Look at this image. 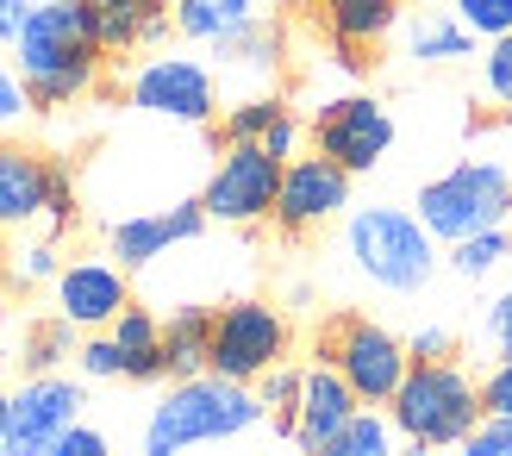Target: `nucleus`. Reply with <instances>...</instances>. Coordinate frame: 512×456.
Instances as JSON below:
<instances>
[{
    "mask_svg": "<svg viewBox=\"0 0 512 456\" xmlns=\"http://www.w3.org/2000/svg\"><path fill=\"white\" fill-rule=\"evenodd\" d=\"M19 75L32 88V113H57L100 82V19L94 0H38L13 44Z\"/></svg>",
    "mask_w": 512,
    "mask_h": 456,
    "instance_id": "obj_1",
    "label": "nucleus"
},
{
    "mask_svg": "<svg viewBox=\"0 0 512 456\" xmlns=\"http://www.w3.org/2000/svg\"><path fill=\"white\" fill-rule=\"evenodd\" d=\"M388 419L406 444V456H431V450H456L488 425L481 407V382H469L456 363H413L400 394L388 400Z\"/></svg>",
    "mask_w": 512,
    "mask_h": 456,
    "instance_id": "obj_2",
    "label": "nucleus"
},
{
    "mask_svg": "<svg viewBox=\"0 0 512 456\" xmlns=\"http://www.w3.org/2000/svg\"><path fill=\"white\" fill-rule=\"evenodd\" d=\"M263 394L244 382H225V375H194V382H175L157 413L144 425V456H182L194 444H219L238 438L250 425H263Z\"/></svg>",
    "mask_w": 512,
    "mask_h": 456,
    "instance_id": "obj_3",
    "label": "nucleus"
},
{
    "mask_svg": "<svg viewBox=\"0 0 512 456\" xmlns=\"http://www.w3.org/2000/svg\"><path fill=\"white\" fill-rule=\"evenodd\" d=\"M350 263L363 282H375L381 294H419L431 288L438 275V238L419 225V213H400V207H363L350 213Z\"/></svg>",
    "mask_w": 512,
    "mask_h": 456,
    "instance_id": "obj_4",
    "label": "nucleus"
},
{
    "mask_svg": "<svg viewBox=\"0 0 512 456\" xmlns=\"http://www.w3.org/2000/svg\"><path fill=\"white\" fill-rule=\"evenodd\" d=\"M419 225L438 244H463L475 232H494V225H512V175L506 163H456L450 175L419 188Z\"/></svg>",
    "mask_w": 512,
    "mask_h": 456,
    "instance_id": "obj_5",
    "label": "nucleus"
},
{
    "mask_svg": "<svg viewBox=\"0 0 512 456\" xmlns=\"http://www.w3.org/2000/svg\"><path fill=\"white\" fill-rule=\"evenodd\" d=\"M319 357L356 388V400H363V407H388V400L400 394V382H406V369H413V350H406V338H394L388 325H375V319H338V325L325 332Z\"/></svg>",
    "mask_w": 512,
    "mask_h": 456,
    "instance_id": "obj_6",
    "label": "nucleus"
},
{
    "mask_svg": "<svg viewBox=\"0 0 512 456\" xmlns=\"http://www.w3.org/2000/svg\"><path fill=\"white\" fill-rule=\"evenodd\" d=\"M288 357V319L269 300H232L213 313V350H207V375L256 388L263 375Z\"/></svg>",
    "mask_w": 512,
    "mask_h": 456,
    "instance_id": "obj_7",
    "label": "nucleus"
},
{
    "mask_svg": "<svg viewBox=\"0 0 512 456\" xmlns=\"http://www.w3.org/2000/svg\"><path fill=\"white\" fill-rule=\"evenodd\" d=\"M281 157H269L263 144H225V157L207 175V194L200 207L219 225H256L275 213V194H281Z\"/></svg>",
    "mask_w": 512,
    "mask_h": 456,
    "instance_id": "obj_8",
    "label": "nucleus"
},
{
    "mask_svg": "<svg viewBox=\"0 0 512 456\" xmlns=\"http://www.w3.org/2000/svg\"><path fill=\"white\" fill-rule=\"evenodd\" d=\"M313 150L350 175H369L394 150V113L375 94H338L313 113Z\"/></svg>",
    "mask_w": 512,
    "mask_h": 456,
    "instance_id": "obj_9",
    "label": "nucleus"
},
{
    "mask_svg": "<svg viewBox=\"0 0 512 456\" xmlns=\"http://www.w3.org/2000/svg\"><path fill=\"white\" fill-rule=\"evenodd\" d=\"M69 425H82V388L69 375H25L7 400V456H50Z\"/></svg>",
    "mask_w": 512,
    "mask_h": 456,
    "instance_id": "obj_10",
    "label": "nucleus"
},
{
    "mask_svg": "<svg viewBox=\"0 0 512 456\" xmlns=\"http://www.w3.org/2000/svg\"><path fill=\"white\" fill-rule=\"evenodd\" d=\"M132 107L175 119V125H207L219 113V82H213V69L194 63V57H150L132 75Z\"/></svg>",
    "mask_w": 512,
    "mask_h": 456,
    "instance_id": "obj_11",
    "label": "nucleus"
},
{
    "mask_svg": "<svg viewBox=\"0 0 512 456\" xmlns=\"http://www.w3.org/2000/svg\"><path fill=\"white\" fill-rule=\"evenodd\" d=\"M350 207V169H338L331 157H288V169H281V194H275V225L288 238H306L319 232L325 219H338Z\"/></svg>",
    "mask_w": 512,
    "mask_h": 456,
    "instance_id": "obj_12",
    "label": "nucleus"
},
{
    "mask_svg": "<svg viewBox=\"0 0 512 456\" xmlns=\"http://www.w3.org/2000/svg\"><path fill=\"white\" fill-rule=\"evenodd\" d=\"M132 307V288H125V269L107 257H75L57 269V313L75 332H107V325Z\"/></svg>",
    "mask_w": 512,
    "mask_h": 456,
    "instance_id": "obj_13",
    "label": "nucleus"
},
{
    "mask_svg": "<svg viewBox=\"0 0 512 456\" xmlns=\"http://www.w3.org/2000/svg\"><path fill=\"white\" fill-rule=\"evenodd\" d=\"M207 232V207L200 200H182L169 213H132L113 225V257L119 269H150L157 257H169V244H188Z\"/></svg>",
    "mask_w": 512,
    "mask_h": 456,
    "instance_id": "obj_14",
    "label": "nucleus"
},
{
    "mask_svg": "<svg viewBox=\"0 0 512 456\" xmlns=\"http://www.w3.org/2000/svg\"><path fill=\"white\" fill-rule=\"evenodd\" d=\"M363 413V400H356V388L344 382L331 363H319V369H306V388H300V425H294V444L306 450V456H319L331 438L344 432V425Z\"/></svg>",
    "mask_w": 512,
    "mask_h": 456,
    "instance_id": "obj_15",
    "label": "nucleus"
},
{
    "mask_svg": "<svg viewBox=\"0 0 512 456\" xmlns=\"http://www.w3.org/2000/svg\"><path fill=\"white\" fill-rule=\"evenodd\" d=\"M44 194H50V163L38 150L0 138V232L44 219Z\"/></svg>",
    "mask_w": 512,
    "mask_h": 456,
    "instance_id": "obj_16",
    "label": "nucleus"
},
{
    "mask_svg": "<svg viewBox=\"0 0 512 456\" xmlns=\"http://www.w3.org/2000/svg\"><path fill=\"white\" fill-rule=\"evenodd\" d=\"M94 19H100V50H107V57L157 44L175 25L169 0H94Z\"/></svg>",
    "mask_w": 512,
    "mask_h": 456,
    "instance_id": "obj_17",
    "label": "nucleus"
},
{
    "mask_svg": "<svg viewBox=\"0 0 512 456\" xmlns=\"http://www.w3.org/2000/svg\"><path fill=\"white\" fill-rule=\"evenodd\" d=\"M113 344L125 357V382H163L169 375V357H163V319L144 313V307H125L113 325Z\"/></svg>",
    "mask_w": 512,
    "mask_h": 456,
    "instance_id": "obj_18",
    "label": "nucleus"
},
{
    "mask_svg": "<svg viewBox=\"0 0 512 456\" xmlns=\"http://www.w3.org/2000/svg\"><path fill=\"white\" fill-rule=\"evenodd\" d=\"M213 57H219L225 75L269 82V75L281 69V32H275V25H263V19H250V25H238V32H225V38L213 44Z\"/></svg>",
    "mask_w": 512,
    "mask_h": 456,
    "instance_id": "obj_19",
    "label": "nucleus"
},
{
    "mask_svg": "<svg viewBox=\"0 0 512 456\" xmlns=\"http://www.w3.org/2000/svg\"><path fill=\"white\" fill-rule=\"evenodd\" d=\"M406 57L413 63H463V57H475V32L456 13H419L413 25H406Z\"/></svg>",
    "mask_w": 512,
    "mask_h": 456,
    "instance_id": "obj_20",
    "label": "nucleus"
},
{
    "mask_svg": "<svg viewBox=\"0 0 512 456\" xmlns=\"http://www.w3.org/2000/svg\"><path fill=\"white\" fill-rule=\"evenodd\" d=\"M207 350H213V313L207 307H182V313L163 325V357H169L175 382L207 375Z\"/></svg>",
    "mask_w": 512,
    "mask_h": 456,
    "instance_id": "obj_21",
    "label": "nucleus"
},
{
    "mask_svg": "<svg viewBox=\"0 0 512 456\" xmlns=\"http://www.w3.org/2000/svg\"><path fill=\"white\" fill-rule=\"evenodd\" d=\"M325 25L338 44L369 50L400 25V0H325Z\"/></svg>",
    "mask_w": 512,
    "mask_h": 456,
    "instance_id": "obj_22",
    "label": "nucleus"
},
{
    "mask_svg": "<svg viewBox=\"0 0 512 456\" xmlns=\"http://www.w3.org/2000/svg\"><path fill=\"white\" fill-rule=\"evenodd\" d=\"M256 19V0H175V32L200 38V44H219L225 32Z\"/></svg>",
    "mask_w": 512,
    "mask_h": 456,
    "instance_id": "obj_23",
    "label": "nucleus"
},
{
    "mask_svg": "<svg viewBox=\"0 0 512 456\" xmlns=\"http://www.w3.org/2000/svg\"><path fill=\"white\" fill-rule=\"evenodd\" d=\"M319 456H406V450H400L394 419H388V413H375V407H363L338 438L319 450Z\"/></svg>",
    "mask_w": 512,
    "mask_h": 456,
    "instance_id": "obj_24",
    "label": "nucleus"
},
{
    "mask_svg": "<svg viewBox=\"0 0 512 456\" xmlns=\"http://www.w3.org/2000/svg\"><path fill=\"white\" fill-rule=\"evenodd\" d=\"M288 113L281 107V94H244L225 107V125H219V144H263L269 138V125Z\"/></svg>",
    "mask_w": 512,
    "mask_h": 456,
    "instance_id": "obj_25",
    "label": "nucleus"
},
{
    "mask_svg": "<svg viewBox=\"0 0 512 456\" xmlns=\"http://www.w3.org/2000/svg\"><path fill=\"white\" fill-rule=\"evenodd\" d=\"M506 257H512V225H494V232H475V238H463V244H450L444 263L463 275V282H481V275H494Z\"/></svg>",
    "mask_w": 512,
    "mask_h": 456,
    "instance_id": "obj_26",
    "label": "nucleus"
},
{
    "mask_svg": "<svg viewBox=\"0 0 512 456\" xmlns=\"http://www.w3.org/2000/svg\"><path fill=\"white\" fill-rule=\"evenodd\" d=\"M63 357H75V325L57 313V319H44V325H32L25 332V375H57V363Z\"/></svg>",
    "mask_w": 512,
    "mask_h": 456,
    "instance_id": "obj_27",
    "label": "nucleus"
},
{
    "mask_svg": "<svg viewBox=\"0 0 512 456\" xmlns=\"http://www.w3.org/2000/svg\"><path fill=\"white\" fill-rule=\"evenodd\" d=\"M300 388H306V369H281V363L256 382V394H263V407H269L281 438H294V425H300Z\"/></svg>",
    "mask_w": 512,
    "mask_h": 456,
    "instance_id": "obj_28",
    "label": "nucleus"
},
{
    "mask_svg": "<svg viewBox=\"0 0 512 456\" xmlns=\"http://www.w3.org/2000/svg\"><path fill=\"white\" fill-rule=\"evenodd\" d=\"M456 19H463L475 38H488V44L512 38V0H456Z\"/></svg>",
    "mask_w": 512,
    "mask_h": 456,
    "instance_id": "obj_29",
    "label": "nucleus"
},
{
    "mask_svg": "<svg viewBox=\"0 0 512 456\" xmlns=\"http://www.w3.org/2000/svg\"><path fill=\"white\" fill-rule=\"evenodd\" d=\"M44 225H50V238H63L69 225H75V182H69V169L63 163H50V194H44Z\"/></svg>",
    "mask_w": 512,
    "mask_h": 456,
    "instance_id": "obj_30",
    "label": "nucleus"
},
{
    "mask_svg": "<svg viewBox=\"0 0 512 456\" xmlns=\"http://www.w3.org/2000/svg\"><path fill=\"white\" fill-rule=\"evenodd\" d=\"M13 282H57V244H25L13 257Z\"/></svg>",
    "mask_w": 512,
    "mask_h": 456,
    "instance_id": "obj_31",
    "label": "nucleus"
},
{
    "mask_svg": "<svg viewBox=\"0 0 512 456\" xmlns=\"http://www.w3.org/2000/svg\"><path fill=\"white\" fill-rule=\"evenodd\" d=\"M25 113H32V88H25L19 69L0 63V132H7V125H19Z\"/></svg>",
    "mask_w": 512,
    "mask_h": 456,
    "instance_id": "obj_32",
    "label": "nucleus"
},
{
    "mask_svg": "<svg viewBox=\"0 0 512 456\" xmlns=\"http://www.w3.org/2000/svg\"><path fill=\"white\" fill-rule=\"evenodd\" d=\"M75 357H82V375H100V382H107V375H125V357H119V344H113V332H100V338H88L82 350H75Z\"/></svg>",
    "mask_w": 512,
    "mask_h": 456,
    "instance_id": "obj_33",
    "label": "nucleus"
},
{
    "mask_svg": "<svg viewBox=\"0 0 512 456\" xmlns=\"http://www.w3.org/2000/svg\"><path fill=\"white\" fill-rule=\"evenodd\" d=\"M481 407L488 419H512V357H500V369L481 382Z\"/></svg>",
    "mask_w": 512,
    "mask_h": 456,
    "instance_id": "obj_34",
    "label": "nucleus"
},
{
    "mask_svg": "<svg viewBox=\"0 0 512 456\" xmlns=\"http://www.w3.org/2000/svg\"><path fill=\"white\" fill-rule=\"evenodd\" d=\"M450 332H444V325H419V332L413 338H406V350H413V363H450Z\"/></svg>",
    "mask_w": 512,
    "mask_h": 456,
    "instance_id": "obj_35",
    "label": "nucleus"
},
{
    "mask_svg": "<svg viewBox=\"0 0 512 456\" xmlns=\"http://www.w3.org/2000/svg\"><path fill=\"white\" fill-rule=\"evenodd\" d=\"M50 456H113V444H107V432H94V425H69Z\"/></svg>",
    "mask_w": 512,
    "mask_h": 456,
    "instance_id": "obj_36",
    "label": "nucleus"
},
{
    "mask_svg": "<svg viewBox=\"0 0 512 456\" xmlns=\"http://www.w3.org/2000/svg\"><path fill=\"white\" fill-rule=\"evenodd\" d=\"M488 94L500 100V107H512V50L506 44L488 50Z\"/></svg>",
    "mask_w": 512,
    "mask_h": 456,
    "instance_id": "obj_37",
    "label": "nucleus"
},
{
    "mask_svg": "<svg viewBox=\"0 0 512 456\" xmlns=\"http://www.w3.org/2000/svg\"><path fill=\"white\" fill-rule=\"evenodd\" d=\"M488 338L500 344V357H512V288L488 307Z\"/></svg>",
    "mask_w": 512,
    "mask_h": 456,
    "instance_id": "obj_38",
    "label": "nucleus"
},
{
    "mask_svg": "<svg viewBox=\"0 0 512 456\" xmlns=\"http://www.w3.org/2000/svg\"><path fill=\"white\" fill-rule=\"evenodd\" d=\"M294 144H300V125H294V113H281V119L269 125L263 150H269V157H281V163H288V157H294Z\"/></svg>",
    "mask_w": 512,
    "mask_h": 456,
    "instance_id": "obj_39",
    "label": "nucleus"
},
{
    "mask_svg": "<svg viewBox=\"0 0 512 456\" xmlns=\"http://www.w3.org/2000/svg\"><path fill=\"white\" fill-rule=\"evenodd\" d=\"M32 7H38V0H0V44H19V32H25V19H32Z\"/></svg>",
    "mask_w": 512,
    "mask_h": 456,
    "instance_id": "obj_40",
    "label": "nucleus"
},
{
    "mask_svg": "<svg viewBox=\"0 0 512 456\" xmlns=\"http://www.w3.org/2000/svg\"><path fill=\"white\" fill-rule=\"evenodd\" d=\"M456 456H506V450H500V444L488 438V425H481L475 438H463V444H456Z\"/></svg>",
    "mask_w": 512,
    "mask_h": 456,
    "instance_id": "obj_41",
    "label": "nucleus"
},
{
    "mask_svg": "<svg viewBox=\"0 0 512 456\" xmlns=\"http://www.w3.org/2000/svg\"><path fill=\"white\" fill-rule=\"evenodd\" d=\"M488 438H494V444L512 456V419H488Z\"/></svg>",
    "mask_w": 512,
    "mask_h": 456,
    "instance_id": "obj_42",
    "label": "nucleus"
},
{
    "mask_svg": "<svg viewBox=\"0 0 512 456\" xmlns=\"http://www.w3.org/2000/svg\"><path fill=\"white\" fill-rule=\"evenodd\" d=\"M7 400L13 394H0V450H7Z\"/></svg>",
    "mask_w": 512,
    "mask_h": 456,
    "instance_id": "obj_43",
    "label": "nucleus"
},
{
    "mask_svg": "<svg viewBox=\"0 0 512 456\" xmlns=\"http://www.w3.org/2000/svg\"><path fill=\"white\" fill-rule=\"evenodd\" d=\"M0 319H7V294H0Z\"/></svg>",
    "mask_w": 512,
    "mask_h": 456,
    "instance_id": "obj_44",
    "label": "nucleus"
},
{
    "mask_svg": "<svg viewBox=\"0 0 512 456\" xmlns=\"http://www.w3.org/2000/svg\"><path fill=\"white\" fill-rule=\"evenodd\" d=\"M500 44H506V50H512V38H500Z\"/></svg>",
    "mask_w": 512,
    "mask_h": 456,
    "instance_id": "obj_45",
    "label": "nucleus"
},
{
    "mask_svg": "<svg viewBox=\"0 0 512 456\" xmlns=\"http://www.w3.org/2000/svg\"><path fill=\"white\" fill-rule=\"evenodd\" d=\"M0 456H7V450H0Z\"/></svg>",
    "mask_w": 512,
    "mask_h": 456,
    "instance_id": "obj_46",
    "label": "nucleus"
}]
</instances>
